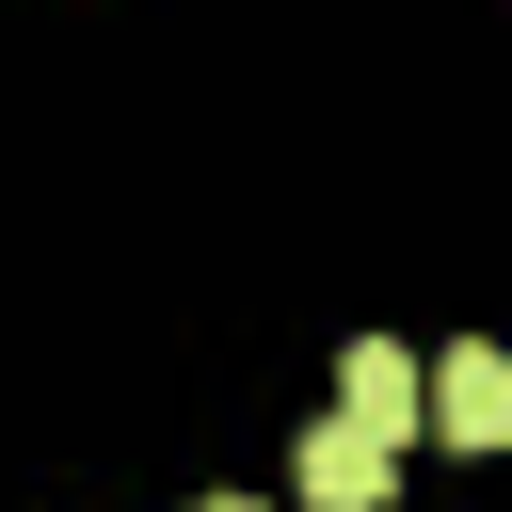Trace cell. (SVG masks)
<instances>
[{
	"label": "cell",
	"mask_w": 512,
	"mask_h": 512,
	"mask_svg": "<svg viewBox=\"0 0 512 512\" xmlns=\"http://www.w3.org/2000/svg\"><path fill=\"white\" fill-rule=\"evenodd\" d=\"M336 416H352V432H384V448H400V432H416V416H432V368H416V352H400V336H352V352H336Z\"/></svg>",
	"instance_id": "cell-1"
},
{
	"label": "cell",
	"mask_w": 512,
	"mask_h": 512,
	"mask_svg": "<svg viewBox=\"0 0 512 512\" xmlns=\"http://www.w3.org/2000/svg\"><path fill=\"white\" fill-rule=\"evenodd\" d=\"M384 496H400V448L352 432V416H320L304 432V512H384Z\"/></svg>",
	"instance_id": "cell-2"
},
{
	"label": "cell",
	"mask_w": 512,
	"mask_h": 512,
	"mask_svg": "<svg viewBox=\"0 0 512 512\" xmlns=\"http://www.w3.org/2000/svg\"><path fill=\"white\" fill-rule=\"evenodd\" d=\"M432 432L448 448H512V352H432Z\"/></svg>",
	"instance_id": "cell-3"
},
{
	"label": "cell",
	"mask_w": 512,
	"mask_h": 512,
	"mask_svg": "<svg viewBox=\"0 0 512 512\" xmlns=\"http://www.w3.org/2000/svg\"><path fill=\"white\" fill-rule=\"evenodd\" d=\"M192 512H256V496H192Z\"/></svg>",
	"instance_id": "cell-4"
}]
</instances>
